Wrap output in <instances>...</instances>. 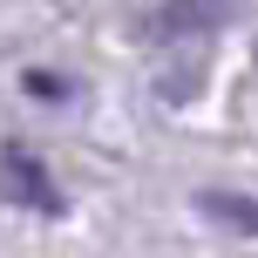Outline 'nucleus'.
I'll use <instances>...</instances> for the list:
<instances>
[{"instance_id":"f257e3e1","label":"nucleus","mask_w":258,"mask_h":258,"mask_svg":"<svg viewBox=\"0 0 258 258\" xmlns=\"http://www.w3.org/2000/svg\"><path fill=\"white\" fill-rule=\"evenodd\" d=\"M224 14H231V0H163V7H156V34H163V41L204 34V27H218Z\"/></svg>"},{"instance_id":"f03ea898","label":"nucleus","mask_w":258,"mask_h":258,"mask_svg":"<svg viewBox=\"0 0 258 258\" xmlns=\"http://www.w3.org/2000/svg\"><path fill=\"white\" fill-rule=\"evenodd\" d=\"M7 170H14V177H21V197H27V204H41V211H54V190H41V183H48V177H41V170L27 163L21 150L7 156Z\"/></svg>"}]
</instances>
